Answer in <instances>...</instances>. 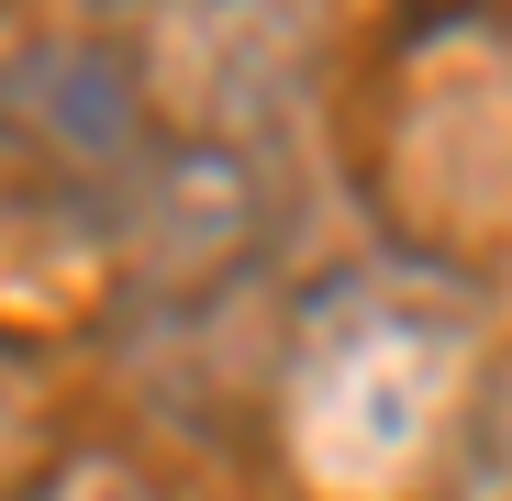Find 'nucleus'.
Segmentation results:
<instances>
[{
	"mask_svg": "<svg viewBox=\"0 0 512 501\" xmlns=\"http://www.w3.org/2000/svg\"><path fill=\"white\" fill-rule=\"evenodd\" d=\"M45 501H145V490H134L123 468H101V457H78V468H67V479H56Z\"/></svg>",
	"mask_w": 512,
	"mask_h": 501,
	"instance_id": "obj_3",
	"label": "nucleus"
},
{
	"mask_svg": "<svg viewBox=\"0 0 512 501\" xmlns=\"http://www.w3.org/2000/svg\"><path fill=\"white\" fill-rule=\"evenodd\" d=\"M312 23H323V0H156L145 12V90L190 134H234L301 90Z\"/></svg>",
	"mask_w": 512,
	"mask_h": 501,
	"instance_id": "obj_2",
	"label": "nucleus"
},
{
	"mask_svg": "<svg viewBox=\"0 0 512 501\" xmlns=\"http://www.w3.org/2000/svg\"><path fill=\"white\" fill-rule=\"evenodd\" d=\"M457 412V334L435 312H323L290 379V446L334 501H379L435 457Z\"/></svg>",
	"mask_w": 512,
	"mask_h": 501,
	"instance_id": "obj_1",
	"label": "nucleus"
}]
</instances>
